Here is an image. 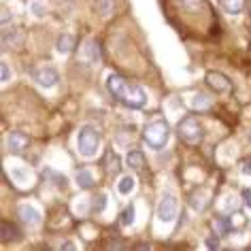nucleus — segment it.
<instances>
[{
	"instance_id": "8",
	"label": "nucleus",
	"mask_w": 251,
	"mask_h": 251,
	"mask_svg": "<svg viewBox=\"0 0 251 251\" xmlns=\"http://www.w3.org/2000/svg\"><path fill=\"white\" fill-rule=\"evenodd\" d=\"M20 217H22V222L24 224H28V226H32V228H36V226L41 224V213L34 209L32 204H22L20 206Z\"/></svg>"
},
{
	"instance_id": "21",
	"label": "nucleus",
	"mask_w": 251,
	"mask_h": 251,
	"mask_svg": "<svg viewBox=\"0 0 251 251\" xmlns=\"http://www.w3.org/2000/svg\"><path fill=\"white\" fill-rule=\"evenodd\" d=\"M104 166H106V171H111V173L119 171V158L113 151H109L106 153V158H104Z\"/></svg>"
},
{
	"instance_id": "10",
	"label": "nucleus",
	"mask_w": 251,
	"mask_h": 251,
	"mask_svg": "<svg viewBox=\"0 0 251 251\" xmlns=\"http://www.w3.org/2000/svg\"><path fill=\"white\" fill-rule=\"evenodd\" d=\"M0 234H2L4 243H9V241H17V238H22V230L17 228L15 224H11V222H2L0 224Z\"/></svg>"
},
{
	"instance_id": "9",
	"label": "nucleus",
	"mask_w": 251,
	"mask_h": 251,
	"mask_svg": "<svg viewBox=\"0 0 251 251\" xmlns=\"http://www.w3.org/2000/svg\"><path fill=\"white\" fill-rule=\"evenodd\" d=\"M28 143H30V139L26 134H22V132H13V134H9V141H7V145H9V149L13 153H22L24 149L28 147Z\"/></svg>"
},
{
	"instance_id": "24",
	"label": "nucleus",
	"mask_w": 251,
	"mask_h": 251,
	"mask_svg": "<svg viewBox=\"0 0 251 251\" xmlns=\"http://www.w3.org/2000/svg\"><path fill=\"white\" fill-rule=\"evenodd\" d=\"M45 177H47V179H51V181H55V185H58V187H64V185L68 183V181L62 177L60 173H55V171H45Z\"/></svg>"
},
{
	"instance_id": "14",
	"label": "nucleus",
	"mask_w": 251,
	"mask_h": 251,
	"mask_svg": "<svg viewBox=\"0 0 251 251\" xmlns=\"http://www.w3.org/2000/svg\"><path fill=\"white\" fill-rule=\"evenodd\" d=\"M126 162H128L130 168H136V171H143V168H145V158H143L141 149H130Z\"/></svg>"
},
{
	"instance_id": "28",
	"label": "nucleus",
	"mask_w": 251,
	"mask_h": 251,
	"mask_svg": "<svg viewBox=\"0 0 251 251\" xmlns=\"http://www.w3.org/2000/svg\"><path fill=\"white\" fill-rule=\"evenodd\" d=\"M30 9H32V11H34V13L39 15V17L45 15V7H43V4H39V2H32V7H30Z\"/></svg>"
},
{
	"instance_id": "17",
	"label": "nucleus",
	"mask_w": 251,
	"mask_h": 251,
	"mask_svg": "<svg viewBox=\"0 0 251 251\" xmlns=\"http://www.w3.org/2000/svg\"><path fill=\"white\" fill-rule=\"evenodd\" d=\"M192 109H196V111H206V109H211V98L206 96V94H196L192 100Z\"/></svg>"
},
{
	"instance_id": "4",
	"label": "nucleus",
	"mask_w": 251,
	"mask_h": 251,
	"mask_svg": "<svg viewBox=\"0 0 251 251\" xmlns=\"http://www.w3.org/2000/svg\"><path fill=\"white\" fill-rule=\"evenodd\" d=\"M100 145V134L94 126H83L79 130V153L85 155V158H92L96 155Z\"/></svg>"
},
{
	"instance_id": "13",
	"label": "nucleus",
	"mask_w": 251,
	"mask_h": 251,
	"mask_svg": "<svg viewBox=\"0 0 251 251\" xmlns=\"http://www.w3.org/2000/svg\"><path fill=\"white\" fill-rule=\"evenodd\" d=\"M75 181H77V185L83 187V190H90V187H94V183H96L94 175L87 171V168H81V171H77V175H75Z\"/></svg>"
},
{
	"instance_id": "29",
	"label": "nucleus",
	"mask_w": 251,
	"mask_h": 251,
	"mask_svg": "<svg viewBox=\"0 0 251 251\" xmlns=\"http://www.w3.org/2000/svg\"><path fill=\"white\" fill-rule=\"evenodd\" d=\"M60 249H62V251H66V249H71V251H73V249H75V243L66 241V243H62V245H60Z\"/></svg>"
},
{
	"instance_id": "18",
	"label": "nucleus",
	"mask_w": 251,
	"mask_h": 251,
	"mask_svg": "<svg viewBox=\"0 0 251 251\" xmlns=\"http://www.w3.org/2000/svg\"><path fill=\"white\" fill-rule=\"evenodd\" d=\"M213 228L219 232V236H226L232 230V219H228V217H217L215 222H213Z\"/></svg>"
},
{
	"instance_id": "19",
	"label": "nucleus",
	"mask_w": 251,
	"mask_h": 251,
	"mask_svg": "<svg viewBox=\"0 0 251 251\" xmlns=\"http://www.w3.org/2000/svg\"><path fill=\"white\" fill-rule=\"evenodd\" d=\"M87 55H90L92 62H100V60H102V47H100L98 41H90V43H87Z\"/></svg>"
},
{
	"instance_id": "7",
	"label": "nucleus",
	"mask_w": 251,
	"mask_h": 251,
	"mask_svg": "<svg viewBox=\"0 0 251 251\" xmlns=\"http://www.w3.org/2000/svg\"><path fill=\"white\" fill-rule=\"evenodd\" d=\"M204 81H206V85H209L213 92H217V94H228V92H232L230 79L226 77V75H222V73H213V71L206 73Z\"/></svg>"
},
{
	"instance_id": "25",
	"label": "nucleus",
	"mask_w": 251,
	"mask_h": 251,
	"mask_svg": "<svg viewBox=\"0 0 251 251\" xmlns=\"http://www.w3.org/2000/svg\"><path fill=\"white\" fill-rule=\"evenodd\" d=\"M241 171H243V175H247V177H251V155H249V158H245V160H243Z\"/></svg>"
},
{
	"instance_id": "20",
	"label": "nucleus",
	"mask_w": 251,
	"mask_h": 251,
	"mask_svg": "<svg viewBox=\"0 0 251 251\" xmlns=\"http://www.w3.org/2000/svg\"><path fill=\"white\" fill-rule=\"evenodd\" d=\"M134 217H136L134 204H128V206H126V209L122 211V215H119V222H122V226H132V224H134Z\"/></svg>"
},
{
	"instance_id": "31",
	"label": "nucleus",
	"mask_w": 251,
	"mask_h": 251,
	"mask_svg": "<svg viewBox=\"0 0 251 251\" xmlns=\"http://www.w3.org/2000/svg\"><path fill=\"white\" fill-rule=\"evenodd\" d=\"M249 141H251V134H249Z\"/></svg>"
},
{
	"instance_id": "12",
	"label": "nucleus",
	"mask_w": 251,
	"mask_h": 251,
	"mask_svg": "<svg viewBox=\"0 0 251 251\" xmlns=\"http://www.w3.org/2000/svg\"><path fill=\"white\" fill-rule=\"evenodd\" d=\"M11 179H13V183H15L17 187H26V185H28V181H30L28 168H24V166L11 168Z\"/></svg>"
},
{
	"instance_id": "1",
	"label": "nucleus",
	"mask_w": 251,
	"mask_h": 251,
	"mask_svg": "<svg viewBox=\"0 0 251 251\" xmlns=\"http://www.w3.org/2000/svg\"><path fill=\"white\" fill-rule=\"evenodd\" d=\"M106 87H109L111 96L119 100L124 106H128V109H143V106L147 104V94L143 90L141 85H134L130 83V81H126L122 75H109V79H106Z\"/></svg>"
},
{
	"instance_id": "30",
	"label": "nucleus",
	"mask_w": 251,
	"mask_h": 251,
	"mask_svg": "<svg viewBox=\"0 0 251 251\" xmlns=\"http://www.w3.org/2000/svg\"><path fill=\"white\" fill-rule=\"evenodd\" d=\"M206 245H209V247H213V249H217V247H219V243L215 241V238H209V241H206Z\"/></svg>"
},
{
	"instance_id": "2",
	"label": "nucleus",
	"mask_w": 251,
	"mask_h": 251,
	"mask_svg": "<svg viewBox=\"0 0 251 251\" xmlns=\"http://www.w3.org/2000/svg\"><path fill=\"white\" fill-rule=\"evenodd\" d=\"M168 134H171V128L164 119H158V122H151L143 130V141L147 143L151 149H162L168 141Z\"/></svg>"
},
{
	"instance_id": "5",
	"label": "nucleus",
	"mask_w": 251,
	"mask_h": 251,
	"mask_svg": "<svg viewBox=\"0 0 251 251\" xmlns=\"http://www.w3.org/2000/svg\"><path fill=\"white\" fill-rule=\"evenodd\" d=\"M179 215V200L177 196H173V194H164V196L160 198V204H158V217H160V222H164V224H171L175 222Z\"/></svg>"
},
{
	"instance_id": "6",
	"label": "nucleus",
	"mask_w": 251,
	"mask_h": 251,
	"mask_svg": "<svg viewBox=\"0 0 251 251\" xmlns=\"http://www.w3.org/2000/svg\"><path fill=\"white\" fill-rule=\"evenodd\" d=\"M30 77L41 87H53L60 81V73L55 71V66H39L34 71H30Z\"/></svg>"
},
{
	"instance_id": "15",
	"label": "nucleus",
	"mask_w": 251,
	"mask_h": 251,
	"mask_svg": "<svg viewBox=\"0 0 251 251\" xmlns=\"http://www.w3.org/2000/svg\"><path fill=\"white\" fill-rule=\"evenodd\" d=\"M245 4H247V0H222V9L226 11V13H230V15L243 13Z\"/></svg>"
},
{
	"instance_id": "22",
	"label": "nucleus",
	"mask_w": 251,
	"mask_h": 251,
	"mask_svg": "<svg viewBox=\"0 0 251 251\" xmlns=\"http://www.w3.org/2000/svg\"><path fill=\"white\" fill-rule=\"evenodd\" d=\"M113 7H115V2H113V0H98V9H100V13H102L104 17H111Z\"/></svg>"
},
{
	"instance_id": "26",
	"label": "nucleus",
	"mask_w": 251,
	"mask_h": 251,
	"mask_svg": "<svg viewBox=\"0 0 251 251\" xmlns=\"http://www.w3.org/2000/svg\"><path fill=\"white\" fill-rule=\"evenodd\" d=\"M9 79H11L9 64H7V62H2V83H9Z\"/></svg>"
},
{
	"instance_id": "3",
	"label": "nucleus",
	"mask_w": 251,
	"mask_h": 251,
	"mask_svg": "<svg viewBox=\"0 0 251 251\" xmlns=\"http://www.w3.org/2000/svg\"><path fill=\"white\" fill-rule=\"evenodd\" d=\"M177 134H179V139L187 143V145H198V143H202L204 139V132H202V126L198 124V119L196 117H183L179 122L177 126Z\"/></svg>"
},
{
	"instance_id": "11",
	"label": "nucleus",
	"mask_w": 251,
	"mask_h": 251,
	"mask_svg": "<svg viewBox=\"0 0 251 251\" xmlns=\"http://www.w3.org/2000/svg\"><path fill=\"white\" fill-rule=\"evenodd\" d=\"M75 45H77V36L71 34V32H64L58 36V51L60 53H71Z\"/></svg>"
},
{
	"instance_id": "16",
	"label": "nucleus",
	"mask_w": 251,
	"mask_h": 251,
	"mask_svg": "<svg viewBox=\"0 0 251 251\" xmlns=\"http://www.w3.org/2000/svg\"><path fill=\"white\" fill-rule=\"evenodd\" d=\"M117 192L124 194V196H128V194L134 192V177H130V175H126L117 181Z\"/></svg>"
},
{
	"instance_id": "23",
	"label": "nucleus",
	"mask_w": 251,
	"mask_h": 251,
	"mask_svg": "<svg viewBox=\"0 0 251 251\" xmlns=\"http://www.w3.org/2000/svg\"><path fill=\"white\" fill-rule=\"evenodd\" d=\"M106 194L102 192V194H98L96 196V200H94V213H102L104 209H106Z\"/></svg>"
},
{
	"instance_id": "27",
	"label": "nucleus",
	"mask_w": 251,
	"mask_h": 251,
	"mask_svg": "<svg viewBox=\"0 0 251 251\" xmlns=\"http://www.w3.org/2000/svg\"><path fill=\"white\" fill-rule=\"evenodd\" d=\"M243 202L251 211V190H243Z\"/></svg>"
}]
</instances>
